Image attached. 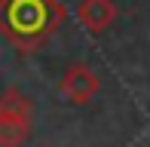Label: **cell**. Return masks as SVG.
I'll return each instance as SVG.
<instances>
[{
	"label": "cell",
	"instance_id": "2",
	"mask_svg": "<svg viewBox=\"0 0 150 147\" xmlns=\"http://www.w3.org/2000/svg\"><path fill=\"white\" fill-rule=\"evenodd\" d=\"M98 89H101L98 74H95L89 64H83V61L71 64V68L61 74V80H58V92L71 104H89L92 98L98 95Z\"/></svg>",
	"mask_w": 150,
	"mask_h": 147
},
{
	"label": "cell",
	"instance_id": "1",
	"mask_svg": "<svg viewBox=\"0 0 150 147\" xmlns=\"http://www.w3.org/2000/svg\"><path fill=\"white\" fill-rule=\"evenodd\" d=\"M58 0H0V34L18 52H34L64 25Z\"/></svg>",
	"mask_w": 150,
	"mask_h": 147
},
{
	"label": "cell",
	"instance_id": "5",
	"mask_svg": "<svg viewBox=\"0 0 150 147\" xmlns=\"http://www.w3.org/2000/svg\"><path fill=\"white\" fill-rule=\"evenodd\" d=\"M31 113H34V104L22 89L9 86L0 92V117H31Z\"/></svg>",
	"mask_w": 150,
	"mask_h": 147
},
{
	"label": "cell",
	"instance_id": "4",
	"mask_svg": "<svg viewBox=\"0 0 150 147\" xmlns=\"http://www.w3.org/2000/svg\"><path fill=\"white\" fill-rule=\"evenodd\" d=\"M31 138V117H0V147H22Z\"/></svg>",
	"mask_w": 150,
	"mask_h": 147
},
{
	"label": "cell",
	"instance_id": "3",
	"mask_svg": "<svg viewBox=\"0 0 150 147\" xmlns=\"http://www.w3.org/2000/svg\"><path fill=\"white\" fill-rule=\"evenodd\" d=\"M117 16H120V9L113 0H80V6H77L80 25L92 34H104L107 28H113Z\"/></svg>",
	"mask_w": 150,
	"mask_h": 147
}]
</instances>
